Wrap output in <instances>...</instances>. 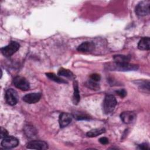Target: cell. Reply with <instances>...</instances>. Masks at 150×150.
I'll return each instance as SVG.
<instances>
[{
    "label": "cell",
    "mask_w": 150,
    "mask_h": 150,
    "mask_svg": "<svg viewBox=\"0 0 150 150\" xmlns=\"http://www.w3.org/2000/svg\"><path fill=\"white\" fill-rule=\"evenodd\" d=\"M138 84L139 86V87L141 89L145 90L146 88L149 91V81H141Z\"/></svg>",
    "instance_id": "cell-19"
},
{
    "label": "cell",
    "mask_w": 150,
    "mask_h": 150,
    "mask_svg": "<svg viewBox=\"0 0 150 150\" xmlns=\"http://www.w3.org/2000/svg\"><path fill=\"white\" fill-rule=\"evenodd\" d=\"M149 5L150 2L149 1H141L135 7L136 14L140 16L148 15L149 13Z\"/></svg>",
    "instance_id": "cell-3"
},
{
    "label": "cell",
    "mask_w": 150,
    "mask_h": 150,
    "mask_svg": "<svg viewBox=\"0 0 150 150\" xmlns=\"http://www.w3.org/2000/svg\"><path fill=\"white\" fill-rule=\"evenodd\" d=\"M58 75L60 76H64L67 78H70V79H74V76L73 74V73L69 70L68 69H66L64 68H61L58 71Z\"/></svg>",
    "instance_id": "cell-15"
},
{
    "label": "cell",
    "mask_w": 150,
    "mask_h": 150,
    "mask_svg": "<svg viewBox=\"0 0 150 150\" xmlns=\"http://www.w3.org/2000/svg\"><path fill=\"white\" fill-rule=\"evenodd\" d=\"M46 74V76L52 81H54L59 83H67L66 81H65L64 79H62L59 76L56 75L53 73H47Z\"/></svg>",
    "instance_id": "cell-16"
},
{
    "label": "cell",
    "mask_w": 150,
    "mask_h": 150,
    "mask_svg": "<svg viewBox=\"0 0 150 150\" xmlns=\"http://www.w3.org/2000/svg\"><path fill=\"white\" fill-rule=\"evenodd\" d=\"M115 93L121 97L123 98L126 96L127 95V91L124 89H121L119 90H117L115 91Z\"/></svg>",
    "instance_id": "cell-22"
},
{
    "label": "cell",
    "mask_w": 150,
    "mask_h": 150,
    "mask_svg": "<svg viewBox=\"0 0 150 150\" xmlns=\"http://www.w3.org/2000/svg\"><path fill=\"white\" fill-rule=\"evenodd\" d=\"M41 98V94L39 93H32L26 94L23 97V100L28 104H34L38 102Z\"/></svg>",
    "instance_id": "cell-9"
},
{
    "label": "cell",
    "mask_w": 150,
    "mask_h": 150,
    "mask_svg": "<svg viewBox=\"0 0 150 150\" xmlns=\"http://www.w3.org/2000/svg\"><path fill=\"white\" fill-rule=\"evenodd\" d=\"M72 117V115L69 113H61L59 118V122L60 128H64L67 126L71 121Z\"/></svg>",
    "instance_id": "cell-10"
},
{
    "label": "cell",
    "mask_w": 150,
    "mask_h": 150,
    "mask_svg": "<svg viewBox=\"0 0 150 150\" xmlns=\"http://www.w3.org/2000/svg\"><path fill=\"white\" fill-rule=\"evenodd\" d=\"M87 86L88 88H91V90H99L100 88V86H99V84H98V82H96L90 79L87 82Z\"/></svg>",
    "instance_id": "cell-18"
},
{
    "label": "cell",
    "mask_w": 150,
    "mask_h": 150,
    "mask_svg": "<svg viewBox=\"0 0 150 150\" xmlns=\"http://www.w3.org/2000/svg\"><path fill=\"white\" fill-rule=\"evenodd\" d=\"M105 132L104 128H97L94 129L92 130H90L87 133V136L88 137H95L98 135H101V134L104 133Z\"/></svg>",
    "instance_id": "cell-17"
},
{
    "label": "cell",
    "mask_w": 150,
    "mask_h": 150,
    "mask_svg": "<svg viewBox=\"0 0 150 150\" xmlns=\"http://www.w3.org/2000/svg\"><path fill=\"white\" fill-rule=\"evenodd\" d=\"M122 121L127 124L133 122L136 119V114L132 111H124L120 114Z\"/></svg>",
    "instance_id": "cell-8"
},
{
    "label": "cell",
    "mask_w": 150,
    "mask_h": 150,
    "mask_svg": "<svg viewBox=\"0 0 150 150\" xmlns=\"http://www.w3.org/2000/svg\"><path fill=\"white\" fill-rule=\"evenodd\" d=\"M99 142L103 145L107 144L108 143V139L106 137H101L99 139Z\"/></svg>",
    "instance_id": "cell-24"
},
{
    "label": "cell",
    "mask_w": 150,
    "mask_h": 150,
    "mask_svg": "<svg viewBox=\"0 0 150 150\" xmlns=\"http://www.w3.org/2000/svg\"><path fill=\"white\" fill-rule=\"evenodd\" d=\"M117 104L115 97L111 95H107L103 101V111L106 114H109L113 112Z\"/></svg>",
    "instance_id": "cell-1"
},
{
    "label": "cell",
    "mask_w": 150,
    "mask_h": 150,
    "mask_svg": "<svg viewBox=\"0 0 150 150\" xmlns=\"http://www.w3.org/2000/svg\"><path fill=\"white\" fill-rule=\"evenodd\" d=\"M13 83L14 86L23 91H26L29 89L30 88V84L29 81L27 80L26 79L22 76H16L13 79Z\"/></svg>",
    "instance_id": "cell-4"
},
{
    "label": "cell",
    "mask_w": 150,
    "mask_h": 150,
    "mask_svg": "<svg viewBox=\"0 0 150 150\" xmlns=\"http://www.w3.org/2000/svg\"><path fill=\"white\" fill-rule=\"evenodd\" d=\"M20 47V45L15 41L11 42L8 45L1 49V52L5 56L10 57L17 52Z\"/></svg>",
    "instance_id": "cell-2"
},
{
    "label": "cell",
    "mask_w": 150,
    "mask_h": 150,
    "mask_svg": "<svg viewBox=\"0 0 150 150\" xmlns=\"http://www.w3.org/2000/svg\"><path fill=\"white\" fill-rule=\"evenodd\" d=\"M90 79L93 81H94L96 82H98L101 79V77H100V74H98L97 73H94V74H91V76L90 77Z\"/></svg>",
    "instance_id": "cell-21"
},
{
    "label": "cell",
    "mask_w": 150,
    "mask_h": 150,
    "mask_svg": "<svg viewBox=\"0 0 150 150\" xmlns=\"http://www.w3.org/2000/svg\"><path fill=\"white\" fill-rule=\"evenodd\" d=\"M26 148L28 149H47L48 148L47 144L40 140H34L29 142L26 146Z\"/></svg>",
    "instance_id": "cell-7"
},
{
    "label": "cell",
    "mask_w": 150,
    "mask_h": 150,
    "mask_svg": "<svg viewBox=\"0 0 150 150\" xmlns=\"http://www.w3.org/2000/svg\"><path fill=\"white\" fill-rule=\"evenodd\" d=\"M7 136H8V132L7 130L6 129L4 128L3 127H1V138L3 139Z\"/></svg>",
    "instance_id": "cell-23"
},
{
    "label": "cell",
    "mask_w": 150,
    "mask_h": 150,
    "mask_svg": "<svg viewBox=\"0 0 150 150\" xmlns=\"http://www.w3.org/2000/svg\"><path fill=\"white\" fill-rule=\"evenodd\" d=\"M74 118H76L77 120H87L90 119L88 115L84 114H77L76 115H74Z\"/></svg>",
    "instance_id": "cell-20"
},
{
    "label": "cell",
    "mask_w": 150,
    "mask_h": 150,
    "mask_svg": "<svg viewBox=\"0 0 150 150\" xmlns=\"http://www.w3.org/2000/svg\"><path fill=\"white\" fill-rule=\"evenodd\" d=\"M94 48L95 45L94 43L91 42H84L78 46L77 50L81 52H92Z\"/></svg>",
    "instance_id": "cell-11"
},
{
    "label": "cell",
    "mask_w": 150,
    "mask_h": 150,
    "mask_svg": "<svg viewBox=\"0 0 150 150\" xmlns=\"http://www.w3.org/2000/svg\"><path fill=\"white\" fill-rule=\"evenodd\" d=\"M138 48L141 50H149L150 49V39L148 37L141 39L138 44Z\"/></svg>",
    "instance_id": "cell-13"
},
{
    "label": "cell",
    "mask_w": 150,
    "mask_h": 150,
    "mask_svg": "<svg viewBox=\"0 0 150 150\" xmlns=\"http://www.w3.org/2000/svg\"><path fill=\"white\" fill-rule=\"evenodd\" d=\"M113 59L115 65H124L128 63L129 62V57L128 56L121 54L114 56Z\"/></svg>",
    "instance_id": "cell-12"
},
{
    "label": "cell",
    "mask_w": 150,
    "mask_h": 150,
    "mask_svg": "<svg viewBox=\"0 0 150 150\" xmlns=\"http://www.w3.org/2000/svg\"><path fill=\"white\" fill-rule=\"evenodd\" d=\"M5 99L9 105H15L18 103L17 92L13 88L8 89L5 93Z\"/></svg>",
    "instance_id": "cell-6"
},
{
    "label": "cell",
    "mask_w": 150,
    "mask_h": 150,
    "mask_svg": "<svg viewBox=\"0 0 150 150\" xmlns=\"http://www.w3.org/2000/svg\"><path fill=\"white\" fill-rule=\"evenodd\" d=\"M138 146H139V148L141 149H149V146L146 143L138 145Z\"/></svg>",
    "instance_id": "cell-25"
},
{
    "label": "cell",
    "mask_w": 150,
    "mask_h": 150,
    "mask_svg": "<svg viewBox=\"0 0 150 150\" xmlns=\"http://www.w3.org/2000/svg\"><path fill=\"white\" fill-rule=\"evenodd\" d=\"M73 88L74 93L73 96V102L74 104H77L80 100V93L79 90V86L78 83L76 81H74L73 83Z\"/></svg>",
    "instance_id": "cell-14"
},
{
    "label": "cell",
    "mask_w": 150,
    "mask_h": 150,
    "mask_svg": "<svg viewBox=\"0 0 150 150\" xmlns=\"http://www.w3.org/2000/svg\"><path fill=\"white\" fill-rule=\"evenodd\" d=\"M19 144V140L12 136H7L2 139L1 146L6 149L13 148L17 146Z\"/></svg>",
    "instance_id": "cell-5"
}]
</instances>
